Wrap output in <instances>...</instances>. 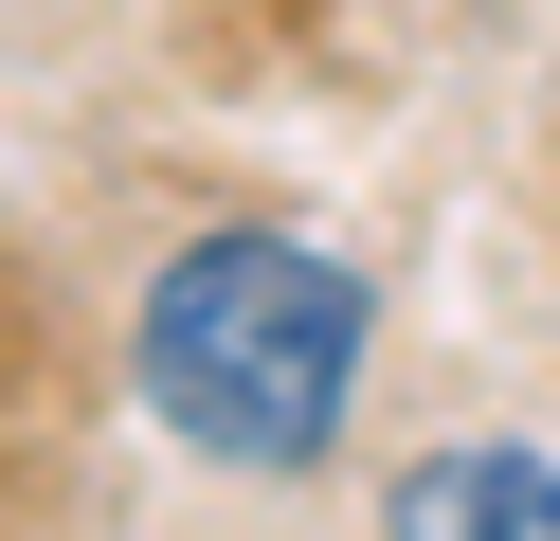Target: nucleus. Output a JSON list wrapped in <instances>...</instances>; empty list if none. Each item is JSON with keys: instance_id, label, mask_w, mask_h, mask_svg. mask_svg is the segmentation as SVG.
Returning <instances> with one entry per match:
<instances>
[{"instance_id": "nucleus-2", "label": "nucleus", "mask_w": 560, "mask_h": 541, "mask_svg": "<svg viewBox=\"0 0 560 541\" xmlns=\"http://www.w3.org/2000/svg\"><path fill=\"white\" fill-rule=\"evenodd\" d=\"M380 541H560V451L524 433H434L380 469Z\"/></svg>"}, {"instance_id": "nucleus-1", "label": "nucleus", "mask_w": 560, "mask_h": 541, "mask_svg": "<svg viewBox=\"0 0 560 541\" xmlns=\"http://www.w3.org/2000/svg\"><path fill=\"white\" fill-rule=\"evenodd\" d=\"M380 361V289L343 271L326 235H271V216H218L145 271L127 307V397H145L163 451L235 469V487H307L362 415Z\"/></svg>"}]
</instances>
